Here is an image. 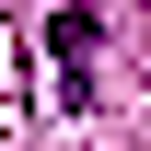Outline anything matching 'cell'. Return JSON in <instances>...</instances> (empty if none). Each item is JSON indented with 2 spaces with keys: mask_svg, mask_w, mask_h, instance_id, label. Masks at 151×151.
Listing matches in <instances>:
<instances>
[{
  "mask_svg": "<svg viewBox=\"0 0 151 151\" xmlns=\"http://www.w3.org/2000/svg\"><path fill=\"white\" fill-rule=\"evenodd\" d=\"M93 47H105V23H93V12H58V23H47V58H58V105H93Z\"/></svg>",
  "mask_w": 151,
  "mask_h": 151,
  "instance_id": "obj_1",
  "label": "cell"
}]
</instances>
